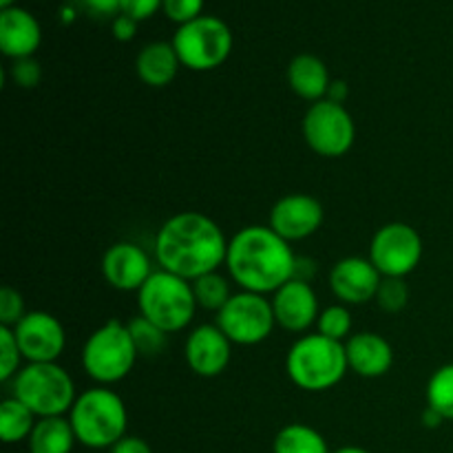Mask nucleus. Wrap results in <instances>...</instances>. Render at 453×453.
Instances as JSON below:
<instances>
[{
    "label": "nucleus",
    "instance_id": "obj_1",
    "mask_svg": "<svg viewBox=\"0 0 453 453\" xmlns=\"http://www.w3.org/2000/svg\"><path fill=\"white\" fill-rule=\"evenodd\" d=\"M228 242L221 226L203 212H177L157 230L155 259L162 270L195 281L226 265Z\"/></svg>",
    "mask_w": 453,
    "mask_h": 453
},
{
    "label": "nucleus",
    "instance_id": "obj_2",
    "mask_svg": "<svg viewBox=\"0 0 453 453\" xmlns=\"http://www.w3.org/2000/svg\"><path fill=\"white\" fill-rule=\"evenodd\" d=\"M296 255L270 226H246L228 242L226 270L242 290L274 295L295 279Z\"/></svg>",
    "mask_w": 453,
    "mask_h": 453
},
{
    "label": "nucleus",
    "instance_id": "obj_3",
    "mask_svg": "<svg viewBox=\"0 0 453 453\" xmlns=\"http://www.w3.org/2000/svg\"><path fill=\"white\" fill-rule=\"evenodd\" d=\"M69 420L80 445L88 449H111L127 436L128 411L118 392L97 385L78 394Z\"/></svg>",
    "mask_w": 453,
    "mask_h": 453
},
{
    "label": "nucleus",
    "instance_id": "obj_4",
    "mask_svg": "<svg viewBox=\"0 0 453 453\" xmlns=\"http://www.w3.org/2000/svg\"><path fill=\"white\" fill-rule=\"evenodd\" d=\"M345 343L323 334H303L292 343L286 357L288 379L303 392H327L348 374Z\"/></svg>",
    "mask_w": 453,
    "mask_h": 453
},
{
    "label": "nucleus",
    "instance_id": "obj_5",
    "mask_svg": "<svg viewBox=\"0 0 453 453\" xmlns=\"http://www.w3.org/2000/svg\"><path fill=\"white\" fill-rule=\"evenodd\" d=\"M137 308L142 317L162 327L166 334H175L193 323L195 310L199 305L195 299L193 281L159 268L137 292Z\"/></svg>",
    "mask_w": 453,
    "mask_h": 453
},
{
    "label": "nucleus",
    "instance_id": "obj_6",
    "mask_svg": "<svg viewBox=\"0 0 453 453\" xmlns=\"http://www.w3.org/2000/svg\"><path fill=\"white\" fill-rule=\"evenodd\" d=\"M137 358L140 354L128 332V323L118 321V319H111L104 326L97 327L84 341L82 354H80L84 374L104 388L127 379L135 367Z\"/></svg>",
    "mask_w": 453,
    "mask_h": 453
},
{
    "label": "nucleus",
    "instance_id": "obj_7",
    "mask_svg": "<svg viewBox=\"0 0 453 453\" xmlns=\"http://www.w3.org/2000/svg\"><path fill=\"white\" fill-rule=\"evenodd\" d=\"M13 396L25 403L38 418L69 414L75 398V383L58 363H27L13 379Z\"/></svg>",
    "mask_w": 453,
    "mask_h": 453
},
{
    "label": "nucleus",
    "instance_id": "obj_8",
    "mask_svg": "<svg viewBox=\"0 0 453 453\" xmlns=\"http://www.w3.org/2000/svg\"><path fill=\"white\" fill-rule=\"evenodd\" d=\"M171 42L180 56L181 66L193 71H212L228 60L234 38L228 22L203 13L197 20L177 27Z\"/></svg>",
    "mask_w": 453,
    "mask_h": 453
},
{
    "label": "nucleus",
    "instance_id": "obj_9",
    "mask_svg": "<svg viewBox=\"0 0 453 453\" xmlns=\"http://www.w3.org/2000/svg\"><path fill=\"white\" fill-rule=\"evenodd\" d=\"M303 137L321 157H343L357 140V124L345 104L319 100L303 115Z\"/></svg>",
    "mask_w": 453,
    "mask_h": 453
},
{
    "label": "nucleus",
    "instance_id": "obj_10",
    "mask_svg": "<svg viewBox=\"0 0 453 453\" xmlns=\"http://www.w3.org/2000/svg\"><path fill=\"white\" fill-rule=\"evenodd\" d=\"M217 326L233 345H259L273 334L274 312L270 299L255 292H237L217 312Z\"/></svg>",
    "mask_w": 453,
    "mask_h": 453
},
{
    "label": "nucleus",
    "instance_id": "obj_11",
    "mask_svg": "<svg viewBox=\"0 0 453 453\" xmlns=\"http://www.w3.org/2000/svg\"><path fill=\"white\" fill-rule=\"evenodd\" d=\"M423 252V237L405 221L380 226L370 243V261L383 277L405 279L418 268Z\"/></svg>",
    "mask_w": 453,
    "mask_h": 453
},
{
    "label": "nucleus",
    "instance_id": "obj_12",
    "mask_svg": "<svg viewBox=\"0 0 453 453\" xmlns=\"http://www.w3.org/2000/svg\"><path fill=\"white\" fill-rule=\"evenodd\" d=\"M12 330L27 363H58L65 352V327L51 312H27V317Z\"/></svg>",
    "mask_w": 453,
    "mask_h": 453
},
{
    "label": "nucleus",
    "instance_id": "obj_13",
    "mask_svg": "<svg viewBox=\"0 0 453 453\" xmlns=\"http://www.w3.org/2000/svg\"><path fill=\"white\" fill-rule=\"evenodd\" d=\"M270 228L288 243L312 237L323 226V206L308 193H290L270 211Z\"/></svg>",
    "mask_w": 453,
    "mask_h": 453
},
{
    "label": "nucleus",
    "instance_id": "obj_14",
    "mask_svg": "<svg viewBox=\"0 0 453 453\" xmlns=\"http://www.w3.org/2000/svg\"><path fill=\"white\" fill-rule=\"evenodd\" d=\"M186 365L202 379H215L224 374L233 358V343L219 330V326L203 323L190 330L184 343Z\"/></svg>",
    "mask_w": 453,
    "mask_h": 453
},
{
    "label": "nucleus",
    "instance_id": "obj_15",
    "mask_svg": "<svg viewBox=\"0 0 453 453\" xmlns=\"http://www.w3.org/2000/svg\"><path fill=\"white\" fill-rule=\"evenodd\" d=\"M330 290L343 305H363L376 299L383 274L370 257H345L330 270Z\"/></svg>",
    "mask_w": 453,
    "mask_h": 453
},
{
    "label": "nucleus",
    "instance_id": "obj_16",
    "mask_svg": "<svg viewBox=\"0 0 453 453\" xmlns=\"http://www.w3.org/2000/svg\"><path fill=\"white\" fill-rule=\"evenodd\" d=\"M274 312V321L279 327L292 334H303L319 321V299L312 283L290 279L286 286L279 288L270 299Z\"/></svg>",
    "mask_w": 453,
    "mask_h": 453
},
{
    "label": "nucleus",
    "instance_id": "obj_17",
    "mask_svg": "<svg viewBox=\"0 0 453 453\" xmlns=\"http://www.w3.org/2000/svg\"><path fill=\"white\" fill-rule=\"evenodd\" d=\"M153 273L149 252L133 242L113 243L102 257V274L115 290L140 292Z\"/></svg>",
    "mask_w": 453,
    "mask_h": 453
},
{
    "label": "nucleus",
    "instance_id": "obj_18",
    "mask_svg": "<svg viewBox=\"0 0 453 453\" xmlns=\"http://www.w3.org/2000/svg\"><path fill=\"white\" fill-rule=\"evenodd\" d=\"M42 42V27L38 18L22 7L0 12V51L12 60L34 58Z\"/></svg>",
    "mask_w": 453,
    "mask_h": 453
},
{
    "label": "nucleus",
    "instance_id": "obj_19",
    "mask_svg": "<svg viewBox=\"0 0 453 453\" xmlns=\"http://www.w3.org/2000/svg\"><path fill=\"white\" fill-rule=\"evenodd\" d=\"M345 357L354 374L363 379L385 376L394 365V348L376 332H357L345 341Z\"/></svg>",
    "mask_w": 453,
    "mask_h": 453
},
{
    "label": "nucleus",
    "instance_id": "obj_20",
    "mask_svg": "<svg viewBox=\"0 0 453 453\" xmlns=\"http://www.w3.org/2000/svg\"><path fill=\"white\" fill-rule=\"evenodd\" d=\"M288 84L299 97L308 102L326 100L332 78L326 62L314 53H299L288 65Z\"/></svg>",
    "mask_w": 453,
    "mask_h": 453
},
{
    "label": "nucleus",
    "instance_id": "obj_21",
    "mask_svg": "<svg viewBox=\"0 0 453 453\" xmlns=\"http://www.w3.org/2000/svg\"><path fill=\"white\" fill-rule=\"evenodd\" d=\"M181 62L173 42H149L135 58V73L146 87H168L177 78Z\"/></svg>",
    "mask_w": 453,
    "mask_h": 453
},
{
    "label": "nucleus",
    "instance_id": "obj_22",
    "mask_svg": "<svg viewBox=\"0 0 453 453\" xmlns=\"http://www.w3.org/2000/svg\"><path fill=\"white\" fill-rule=\"evenodd\" d=\"M75 442L78 438L71 427V420L65 416H51V418H38L27 447L29 453H71Z\"/></svg>",
    "mask_w": 453,
    "mask_h": 453
},
{
    "label": "nucleus",
    "instance_id": "obj_23",
    "mask_svg": "<svg viewBox=\"0 0 453 453\" xmlns=\"http://www.w3.org/2000/svg\"><path fill=\"white\" fill-rule=\"evenodd\" d=\"M273 453H332L321 432L303 423H290L274 436Z\"/></svg>",
    "mask_w": 453,
    "mask_h": 453
},
{
    "label": "nucleus",
    "instance_id": "obj_24",
    "mask_svg": "<svg viewBox=\"0 0 453 453\" xmlns=\"http://www.w3.org/2000/svg\"><path fill=\"white\" fill-rule=\"evenodd\" d=\"M35 423H38V416L16 396H9L0 403V438L7 445L29 441Z\"/></svg>",
    "mask_w": 453,
    "mask_h": 453
},
{
    "label": "nucleus",
    "instance_id": "obj_25",
    "mask_svg": "<svg viewBox=\"0 0 453 453\" xmlns=\"http://www.w3.org/2000/svg\"><path fill=\"white\" fill-rule=\"evenodd\" d=\"M230 281H233V279L224 277L219 270L195 279L193 290H195V299H197L199 308L211 310V312H219V310L233 299V288H230Z\"/></svg>",
    "mask_w": 453,
    "mask_h": 453
},
{
    "label": "nucleus",
    "instance_id": "obj_26",
    "mask_svg": "<svg viewBox=\"0 0 453 453\" xmlns=\"http://www.w3.org/2000/svg\"><path fill=\"white\" fill-rule=\"evenodd\" d=\"M425 396H427V407L438 411L445 420H453V363L438 367L429 376Z\"/></svg>",
    "mask_w": 453,
    "mask_h": 453
},
{
    "label": "nucleus",
    "instance_id": "obj_27",
    "mask_svg": "<svg viewBox=\"0 0 453 453\" xmlns=\"http://www.w3.org/2000/svg\"><path fill=\"white\" fill-rule=\"evenodd\" d=\"M128 332H131V339L133 343H135L140 357L153 358L166 349V332H164L162 327L155 326V323H150L149 319L142 317V314L133 319V321H128Z\"/></svg>",
    "mask_w": 453,
    "mask_h": 453
},
{
    "label": "nucleus",
    "instance_id": "obj_28",
    "mask_svg": "<svg viewBox=\"0 0 453 453\" xmlns=\"http://www.w3.org/2000/svg\"><path fill=\"white\" fill-rule=\"evenodd\" d=\"M352 327H354V319H352V312H349V305H343V303L327 305V308L321 310V314H319L317 332L332 341L345 343V341L352 336Z\"/></svg>",
    "mask_w": 453,
    "mask_h": 453
},
{
    "label": "nucleus",
    "instance_id": "obj_29",
    "mask_svg": "<svg viewBox=\"0 0 453 453\" xmlns=\"http://www.w3.org/2000/svg\"><path fill=\"white\" fill-rule=\"evenodd\" d=\"M376 303L383 312L398 314L410 303V286L401 277H383L379 292H376Z\"/></svg>",
    "mask_w": 453,
    "mask_h": 453
},
{
    "label": "nucleus",
    "instance_id": "obj_30",
    "mask_svg": "<svg viewBox=\"0 0 453 453\" xmlns=\"http://www.w3.org/2000/svg\"><path fill=\"white\" fill-rule=\"evenodd\" d=\"M22 361L20 345H18L16 334H13L12 327L0 326V380L7 383V380L16 379Z\"/></svg>",
    "mask_w": 453,
    "mask_h": 453
},
{
    "label": "nucleus",
    "instance_id": "obj_31",
    "mask_svg": "<svg viewBox=\"0 0 453 453\" xmlns=\"http://www.w3.org/2000/svg\"><path fill=\"white\" fill-rule=\"evenodd\" d=\"M27 317L25 299L18 290L4 286L0 290V326L4 327H16L22 319Z\"/></svg>",
    "mask_w": 453,
    "mask_h": 453
},
{
    "label": "nucleus",
    "instance_id": "obj_32",
    "mask_svg": "<svg viewBox=\"0 0 453 453\" xmlns=\"http://www.w3.org/2000/svg\"><path fill=\"white\" fill-rule=\"evenodd\" d=\"M162 12L168 20L181 27L203 16V0H164Z\"/></svg>",
    "mask_w": 453,
    "mask_h": 453
},
{
    "label": "nucleus",
    "instance_id": "obj_33",
    "mask_svg": "<svg viewBox=\"0 0 453 453\" xmlns=\"http://www.w3.org/2000/svg\"><path fill=\"white\" fill-rule=\"evenodd\" d=\"M12 80L22 88H34L38 87L40 80H42V66L35 58H20V60L12 62Z\"/></svg>",
    "mask_w": 453,
    "mask_h": 453
},
{
    "label": "nucleus",
    "instance_id": "obj_34",
    "mask_svg": "<svg viewBox=\"0 0 453 453\" xmlns=\"http://www.w3.org/2000/svg\"><path fill=\"white\" fill-rule=\"evenodd\" d=\"M162 3L164 0H122L119 3V13H127V16L142 22L153 18L162 9Z\"/></svg>",
    "mask_w": 453,
    "mask_h": 453
},
{
    "label": "nucleus",
    "instance_id": "obj_35",
    "mask_svg": "<svg viewBox=\"0 0 453 453\" xmlns=\"http://www.w3.org/2000/svg\"><path fill=\"white\" fill-rule=\"evenodd\" d=\"M137 25L140 22L135 18L127 16V13H118L113 18V25H111V31H113V38L119 40V42H131L137 35Z\"/></svg>",
    "mask_w": 453,
    "mask_h": 453
},
{
    "label": "nucleus",
    "instance_id": "obj_36",
    "mask_svg": "<svg viewBox=\"0 0 453 453\" xmlns=\"http://www.w3.org/2000/svg\"><path fill=\"white\" fill-rule=\"evenodd\" d=\"M111 453H153L150 445L137 436H124L122 441L111 447Z\"/></svg>",
    "mask_w": 453,
    "mask_h": 453
},
{
    "label": "nucleus",
    "instance_id": "obj_37",
    "mask_svg": "<svg viewBox=\"0 0 453 453\" xmlns=\"http://www.w3.org/2000/svg\"><path fill=\"white\" fill-rule=\"evenodd\" d=\"M96 16H118L122 0H80Z\"/></svg>",
    "mask_w": 453,
    "mask_h": 453
},
{
    "label": "nucleus",
    "instance_id": "obj_38",
    "mask_svg": "<svg viewBox=\"0 0 453 453\" xmlns=\"http://www.w3.org/2000/svg\"><path fill=\"white\" fill-rule=\"evenodd\" d=\"M317 274V264H314L310 257L296 255V265H295V279H301V281H312V277Z\"/></svg>",
    "mask_w": 453,
    "mask_h": 453
},
{
    "label": "nucleus",
    "instance_id": "obj_39",
    "mask_svg": "<svg viewBox=\"0 0 453 453\" xmlns=\"http://www.w3.org/2000/svg\"><path fill=\"white\" fill-rule=\"evenodd\" d=\"M327 100L336 102V104H345V100L349 97V87L345 80H332L330 88H327Z\"/></svg>",
    "mask_w": 453,
    "mask_h": 453
},
{
    "label": "nucleus",
    "instance_id": "obj_40",
    "mask_svg": "<svg viewBox=\"0 0 453 453\" xmlns=\"http://www.w3.org/2000/svg\"><path fill=\"white\" fill-rule=\"evenodd\" d=\"M441 423H445V418H442L441 414H438V411H434L432 407H427V410H425V414H423V425L425 427H438V425Z\"/></svg>",
    "mask_w": 453,
    "mask_h": 453
},
{
    "label": "nucleus",
    "instance_id": "obj_41",
    "mask_svg": "<svg viewBox=\"0 0 453 453\" xmlns=\"http://www.w3.org/2000/svg\"><path fill=\"white\" fill-rule=\"evenodd\" d=\"M332 453H370V451L363 449V447H341V449H336Z\"/></svg>",
    "mask_w": 453,
    "mask_h": 453
},
{
    "label": "nucleus",
    "instance_id": "obj_42",
    "mask_svg": "<svg viewBox=\"0 0 453 453\" xmlns=\"http://www.w3.org/2000/svg\"><path fill=\"white\" fill-rule=\"evenodd\" d=\"M18 0H0V7L3 9H9V7H16Z\"/></svg>",
    "mask_w": 453,
    "mask_h": 453
}]
</instances>
